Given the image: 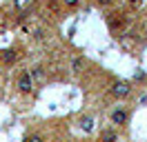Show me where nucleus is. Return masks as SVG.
I'll return each instance as SVG.
<instances>
[{
    "label": "nucleus",
    "instance_id": "1a4fd4ad",
    "mask_svg": "<svg viewBox=\"0 0 147 142\" xmlns=\"http://www.w3.org/2000/svg\"><path fill=\"white\" fill-rule=\"evenodd\" d=\"M29 71H31V78H34V82H40V80H45V76H47L45 67H40V64H36L34 69H29Z\"/></svg>",
    "mask_w": 147,
    "mask_h": 142
},
{
    "label": "nucleus",
    "instance_id": "dca6fc26",
    "mask_svg": "<svg viewBox=\"0 0 147 142\" xmlns=\"http://www.w3.org/2000/svg\"><path fill=\"white\" fill-rule=\"evenodd\" d=\"M0 96H2V84H0Z\"/></svg>",
    "mask_w": 147,
    "mask_h": 142
},
{
    "label": "nucleus",
    "instance_id": "20e7f679",
    "mask_svg": "<svg viewBox=\"0 0 147 142\" xmlns=\"http://www.w3.org/2000/svg\"><path fill=\"white\" fill-rule=\"evenodd\" d=\"M129 25V18L125 16V13H111V16H107V27H109L111 33H120L125 27Z\"/></svg>",
    "mask_w": 147,
    "mask_h": 142
},
{
    "label": "nucleus",
    "instance_id": "f8f14e48",
    "mask_svg": "<svg viewBox=\"0 0 147 142\" xmlns=\"http://www.w3.org/2000/svg\"><path fill=\"white\" fill-rule=\"evenodd\" d=\"M96 2V7H100V9H109L116 5V0H94Z\"/></svg>",
    "mask_w": 147,
    "mask_h": 142
},
{
    "label": "nucleus",
    "instance_id": "0eeeda50",
    "mask_svg": "<svg viewBox=\"0 0 147 142\" xmlns=\"http://www.w3.org/2000/svg\"><path fill=\"white\" fill-rule=\"evenodd\" d=\"M16 60H18V51H16V47L0 49V64H5V67H11V64H13Z\"/></svg>",
    "mask_w": 147,
    "mask_h": 142
},
{
    "label": "nucleus",
    "instance_id": "6e6552de",
    "mask_svg": "<svg viewBox=\"0 0 147 142\" xmlns=\"http://www.w3.org/2000/svg\"><path fill=\"white\" fill-rule=\"evenodd\" d=\"M98 142H118V129L114 127H105L98 135Z\"/></svg>",
    "mask_w": 147,
    "mask_h": 142
},
{
    "label": "nucleus",
    "instance_id": "f257e3e1",
    "mask_svg": "<svg viewBox=\"0 0 147 142\" xmlns=\"http://www.w3.org/2000/svg\"><path fill=\"white\" fill-rule=\"evenodd\" d=\"M107 93H109L114 100H127V98H131V93H134V84H131V80L114 78L109 82V87H107Z\"/></svg>",
    "mask_w": 147,
    "mask_h": 142
},
{
    "label": "nucleus",
    "instance_id": "f03ea898",
    "mask_svg": "<svg viewBox=\"0 0 147 142\" xmlns=\"http://www.w3.org/2000/svg\"><path fill=\"white\" fill-rule=\"evenodd\" d=\"M107 120H109V127L114 129H123V127H127L129 120H131V109L125 104H116L109 109V113H107Z\"/></svg>",
    "mask_w": 147,
    "mask_h": 142
},
{
    "label": "nucleus",
    "instance_id": "7ed1b4c3",
    "mask_svg": "<svg viewBox=\"0 0 147 142\" xmlns=\"http://www.w3.org/2000/svg\"><path fill=\"white\" fill-rule=\"evenodd\" d=\"M13 84H16V91L22 93V96H31L34 93V78H31V71L29 69H20L13 78Z\"/></svg>",
    "mask_w": 147,
    "mask_h": 142
},
{
    "label": "nucleus",
    "instance_id": "39448f33",
    "mask_svg": "<svg viewBox=\"0 0 147 142\" xmlns=\"http://www.w3.org/2000/svg\"><path fill=\"white\" fill-rule=\"evenodd\" d=\"M76 127L83 133H94V129H96V115L94 113H80L78 120H76Z\"/></svg>",
    "mask_w": 147,
    "mask_h": 142
},
{
    "label": "nucleus",
    "instance_id": "423d86ee",
    "mask_svg": "<svg viewBox=\"0 0 147 142\" xmlns=\"http://www.w3.org/2000/svg\"><path fill=\"white\" fill-rule=\"evenodd\" d=\"M87 67H89V60L85 58V56H74L71 60H69V71H71L74 76H80L83 71H87Z\"/></svg>",
    "mask_w": 147,
    "mask_h": 142
},
{
    "label": "nucleus",
    "instance_id": "9b49d317",
    "mask_svg": "<svg viewBox=\"0 0 147 142\" xmlns=\"http://www.w3.org/2000/svg\"><path fill=\"white\" fill-rule=\"evenodd\" d=\"M60 2H63V7L69 9V11H74V9L80 7V0H60Z\"/></svg>",
    "mask_w": 147,
    "mask_h": 142
},
{
    "label": "nucleus",
    "instance_id": "ddd939ff",
    "mask_svg": "<svg viewBox=\"0 0 147 142\" xmlns=\"http://www.w3.org/2000/svg\"><path fill=\"white\" fill-rule=\"evenodd\" d=\"M145 80H147V73H145L143 69H138L136 73H134V80H131V84H134V82H145Z\"/></svg>",
    "mask_w": 147,
    "mask_h": 142
},
{
    "label": "nucleus",
    "instance_id": "9d476101",
    "mask_svg": "<svg viewBox=\"0 0 147 142\" xmlns=\"http://www.w3.org/2000/svg\"><path fill=\"white\" fill-rule=\"evenodd\" d=\"M22 142H47V138L42 135V133H38V131H31L25 135V140Z\"/></svg>",
    "mask_w": 147,
    "mask_h": 142
},
{
    "label": "nucleus",
    "instance_id": "4468645a",
    "mask_svg": "<svg viewBox=\"0 0 147 142\" xmlns=\"http://www.w3.org/2000/svg\"><path fill=\"white\" fill-rule=\"evenodd\" d=\"M125 5H129L131 9H138L140 5H143V0H125Z\"/></svg>",
    "mask_w": 147,
    "mask_h": 142
},
{
    "label": "nucleus",
    "instance_id": "2eb2a0df",
    "mask_svg": "<svg viewBox=\"0 0 147 142\" xmlns=\"http://www.w3.org/2000/svg\"><path fill=\"white\" fill-rule=\"evenodd\" d=\"M138 102H140V104H145V102H147V91H143V93H140V98H138Z\"/></svg>",
    "mask_w": 147,
    "mask_h": 142
}]
</instances>
